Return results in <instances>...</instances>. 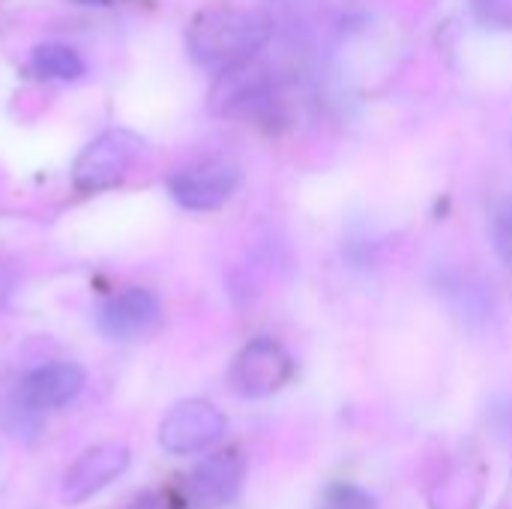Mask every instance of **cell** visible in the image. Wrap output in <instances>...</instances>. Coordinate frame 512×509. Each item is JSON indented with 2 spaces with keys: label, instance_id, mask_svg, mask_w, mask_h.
<instances>
[{
  "label": "cell",
  "instance_id": "cell-3",
  "mask_svg": "<svg viewBox=\"0 0 512 509\" xmlns=\"http://www.w3.org/2000/svg\"><path fill=\"white\" fill-rule=\"evenodd\" d=\"M279 102L273 75L258 60L216 75L210 90V111L228 120H267Z\"/></svg>",
  "mask_w": 512,
  "mask_h": 509
},
{
  "label": "cell",
  "instance_id": "cell-8",
  "mask_svg": "<svg viewBox=\"0 0 512 509\" xmlns=\"http://www.w3.org/2000/svg\"><path fill=\"white\" fill-rule=\"evenodd\" d=\"M162 318V303L150 288H123L108 297L96 312V327L114 342L147 336Z\"/></svg>",
  "mask_w": 512,
  "mask_h": 509
},
{
  "label": "cell",
  "instance_id": "cell-9",
  "mask_svg": "<svg viewBox=\"0 0 512 509\" xmlns=\"http://www.w3.org/2000/svg\"><path fill=\"white\" fill-rule=\"evenodd\" d=\"M129 468V450L120 444H105V447H93L84 456H78L60 486V498L63 504H84L93 495H99L105 486H111L117 477H123V471Z\"/></svg>",
  "mask_w": 512,
  "mask_h": 509
},
{
  "label": "cell",
  "instance_id": "cell-12",
  "mask_svg": "<svg viewBox=\"0 0 512 509\" xmlns=\"http://www.w3.org/2000/svg\"><path fill=\"white\" fill-rule=\"evenodd\" d=\"M321 509H378V501L360 489V486H351V483H339V486H330Z\"/></svg>",
  "mask_w": 512,
  "mask_h": 509
},
{
  "label": "cell",
  "instance_id": "cell-2",
  "mask_svg": "<svg viewBox=\"0 0 512 509\" xmlns=\"http://www.w3.org/2000/svg\"><path fill=\"white\" fill-rule=\"evenodd\" d=\"M144 141L129 129H105L99 132L75 159L72 165V183L84 195H96L111 189L126 177V171L141 156Z\"/></svg>",
  "mask_w": 512,
  "mask_h": 509
},
{
  "label": "cell",
  "instance_id": "cell-5",
  "mask_svg": "<svg viewBox=\"0 0 512 509\" xmlns=\"http://www.w3.org/2000/svg\"><path fill=\"white\" fill-rule=\"evenodd\" d=\"M294 375L291 354L270 336H258L240 348L231 363V387L246 399H267L279 393Z\"/></svg>",
  "mask_w": 512,
  "mask_h": 509
},
{
  "label": "cell",
  "instance_id": "cell-10",
  "mask_svg": "<svg viewBox=\"0 0 512 509\" xmlns=\"http://www.w3.org/2000/svg\"><path fill=\"white\" fill-rule=\"evenodd\" d=\"M84 390V369L75 363H48L33 369L21 387H18V402L27 411H54L78 399Z\"/></svg>",
  "mask_w": 512,
  "mask_h": 509
},
{
  "label": "cell",
  "instance_id": "cell-14",
  "mask_svg": "<svg viewBox=\"0 0 512 509\" xmlns=\"http://www.w3.org/2000/svg\"><path fill=\"white\" fill-rule=\"evenodd\" d=\"M492 237H495V249H498L501 261L512 270V204L510 207H504V210L495 216Z\"/></svg>",
  "mask_w": 512,
  "mask_h": 509
},
{
  "label": "cell",
  "instance_id": "cell-13",
  "mask_svg": "<svg viewBox=\"0 0 512 509\" xmlns=\"http://www.w3.org/2000/svg\"><path fill=\"white\" fill-rule=\"evenodd\" d=\"M474 12L489 27H498V30L512 27V0H474Z\"/></svg>",
  "mask_w": 512,
  "mask_h": 509
},
{
  "label": "cell",
  "instance_id": "cell-4",
  "mask_svg": "<svg viewBox=\"0 0 512 509\" xmlns=\"http://www.w3.org/2000/svg\"><path fill=\"white\" fill-rule=\"evenodd\" d=\"M240 183H243V171L231 159H201L186 168H177L168 177V195L183 210L210 213L228 204L240 189Z\"/></svg>",
  "mask_w": 512,
  "mask_h": 509
},
{
  "label": "cell",
  "instance_id": "cell-11",
  "mask_svg": "<svg viewBox=\"0 0 512 509\" xmlns=\"http://www.w3.org/2000/svg\"><path fill=\"white\" fill-rule=\"evenodd\" d=\"M30 69L48 81H75L84 75V57L63 42H42L30 54Z\"/></svg>",
  "mask_w": 512,
  "mask_h": 509
},
{
  "label": "cell",
  "instance_id": "cell-6",
  "mask_svg": "<svg viewBox=\"0 0 512 509\" xmlns=\"http://www.w3.org/2000/svg\"><path fill=\"white\" fill-rule=\"evenodd\" d=\"M225 429H228V420L213 402L183 399L165 414L159 426V444L162 450L174 456H189L204 447H213L225 435Z\"/></svg>",
  "mask_w": 512,
  "mask_h": 509
},
{
  "label": "cell",
  "instance_id": "cell-15",
  "mask_svg": "<svg viewBox=\"0 0 512 509\" xmlns=\"http://www.w3.org/2000/svg\"><path fill=\"white\" fill-rule=\"evenodd\" d=\"M126 509H177V504H174V498H168L162 492H147V495L135 498Z\"/></svg>",
  "mask_w": 512,
  "mask_h": 509
},
{
  "label": "cell",
  "instance_id": "cell-1",
  "mask_svg": "<svg viewBox=\"0 0 512 509\" xmlns=\"http://www.w3.org/2000/svg\"><path fill=\"white\" fill-rule=\"evenodd\" d=\"M270 36L273 24L267 15L255 9L213 6L192 18L186 30V51L201 69L222 75L258 60Z\"/></svg>",
  "mask_w": 512,
  "mask_h": 509
},
{
  "label": "cell",
  "instance_id": "cell-7",
  "mask_svg": "<svg viewBox=\"0 0 512 509\" xmlns=\"http://www.w3.org/2000/svg\"><path fill=\"white\" fill-rule=\"evenodd\" d=\"M246 480V459L237 447H222L192 468L186 477V501L192 509H219L231 504Z\"/></svg>",
  "mask_w": 512,
  "mask_h": 509
},
{
  "label": "cell",
  "instance_id": "cell-16",
  "mask_svg": "<svg viewBox=\"0 0 512 509\" xmlns=\"http://www.w3.org/2000/svg\"><path fill=\"white\" fill-rule=\"evenodd\" d=\"M69 3H78V6H111L117 0H69Z\"/></svg>",
  "mask_w": 512,
  "mask_h": 509
}]
</instances>
